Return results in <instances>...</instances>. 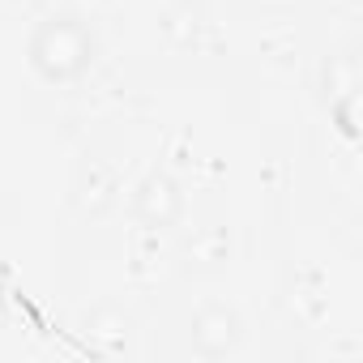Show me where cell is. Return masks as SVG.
<instances>
[{
  "label": "cell",
  "instance_id": "7a4b0ae2",
  "mask_svg": "<svg viewBox=\"0 0 363 363\" xmlns=\"http://www.w3.org/2000/svg\"><path fill=\"white\" fill-rule=\"evenodd\" d=\"M133 214H137L141 227H150V231H167V227L179 223V214H184V189H179L171 175L154 171V175L141 179L137 193H133Z\"/></svg>",
  "mask_w": 363,
  "mask_h": 363
},
{
  "label": "cell",
  "instance_id": "3957f363",
  "mask_svg": "<svg viewBox=\"0 0 363 363\" xmlns=\"http://www.w3.org/2000/svg\"><path fill=\"white\" fill-rule=\"evenodd\" d=\"M193 350L197 354H210V359H218V354H227L235 342H240V316L231 312V308H223V303H214V308H201L197 316H193Z\"/></svg>",
  "mask_w": 363,
  "mask_h": 363
},
{
  "label": "cell",
  "instance_id": "6da1fadb",
  "mask_svg": "<svg viewBox=\"0 0 363 363\" xmlns=\"http://www.w3.org/2000/svg\"><path fill=\"white\" fill-rule=\"evenodd\" d=\"M30 65L43 82H77L94 65V30L73 13H52L30 35Z\"/></svg>",
  "mask_w": 363,
  "mask_h": 363
},
{
  "label": "cell",
  "instance_id": "5b68a950",
  "mask_svg": "<svg viewBox=\"0 0 363 363\" xmlns=\"http://www.w3.org/2000/svg\"><path fill=\"white\" fill-rule=\"evenodd\" d=\"M189 257H193V261H201V265H218V261L227 257V240H223L218 231H210V235H197V240L189 244Z\"/></svg>",
  "mask_w": 363,
  "mask_h": 363
},
{
  "label": "cell",
  "instance_id": "277c9868",
  "mask_svg": "<svg viewBox=\"0 0 363 363\" xmlns=\"http://www.w3.org/2000/svg\"><path fill=\"white\" fill-rule=\"evenodd\" d=\"M325 99H329V107L337 103V99H350V94H359V65H354V56H329L325 60Z\"/></svg>",
  "mask_w": 363,
  "mask_h": 363
}]
</instances>
